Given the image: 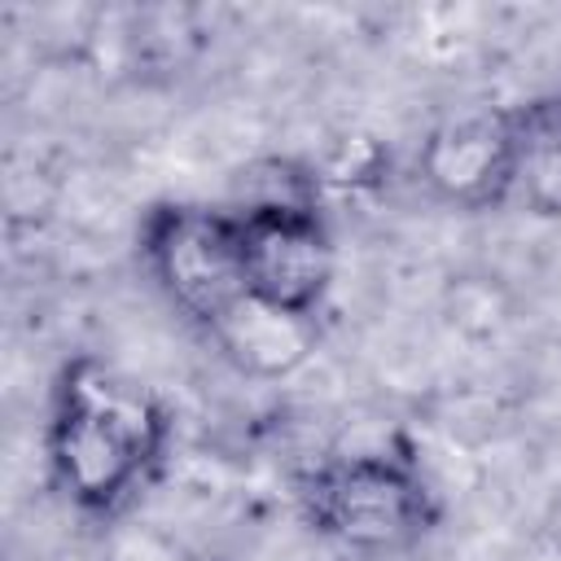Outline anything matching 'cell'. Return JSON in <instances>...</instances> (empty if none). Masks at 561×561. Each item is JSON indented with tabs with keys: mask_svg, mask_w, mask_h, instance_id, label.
<instances>
[{
	"mask_svg": "<svg viewBox=\"0 0 561 561\" xmlns=\"http://www.w3.org/2000/svg\"><path fill=\"white\" fill-rule=\"evenodd\" d=\"M535 123L539 110H473L447 118L421 140L416 175L456 210H491L513 193L530 158Z\"/></svg>",
	"mask_w": 561,
	"mask_h": 561,
	"instance_id": "obj_4",
	"label": "cell"
},
{
	"mask_svg": "<svg viewBox=\"0 0 561 561\" xmlns=\"http://www.w3.org/2000/svg\"><path fill=\"white\" fill-rule=\"evenodd\" d=\"M307 526L351 552L394 557L438 526V500L412 456L355 451L329 456L294 491Z\"/></svg>",
	"mask_w": 561,
	"mask_h": 561,
	"instance_id": "obj_2",
	"label": "cell"
},
{
	"mask_svg": "<svg viewBox=\"0 0 561 561\" xmlns=\"http://www.w3.org/2000/svg\"><path fill=\"white\" fill-rule=\"evenodd\" d=\"M92 561H193V552L175 530L123 513V517L105 522V535H101Z\"/></svg>",
	"mask_w": 561,
	"mask_h": 561,
	"instance_id": "obj_7",
	"label": "cell"
},
{
	"mask_svg": "<svg viewBox=\"0 0 561 561\" xmlns=\"http://www.w3.org/2000/svg\"><path fill=\"white\" fill-rule=\"evenodd\" d=\"M548 114H552V123H557V131H561V92H557V101L548 105Z\"/></svg>",
	"mask_w": 561,
	"mask_h": 561,
	"instance_id": "obj_8",
	"label": "cell"
},
{
	"mask_svg": "<svg viewBox=\"0 0 561 561\" xmlns=\"http://www.w3.org/2000/svg\"><path fill=\"white\" fill-rule=\"evenodd\" d=\"M232 215L250 298L289 316H320L337 267L320 206H232Z\"/></svg>",
	"mask_w": 561,
	"mask_h": 561,
	"instance_id": "obj_5",
	"label": "cell"
},
{
	"mask_svg": "<svg viewBox=\"0 0 561 561\" xmlns=\"http://www.w3.org/2000/svg\"><path fill=\"white\" fill-rule=\"evenodd\" d=\"M140 259L162 298L202 333H210L250 294L232 210L197 202L153 206L140 224Z\"/></svg>",
	"mask_w": 561,
	"mask_h": 561,
	"instance_id": "obj_3",
	"label": "cell"
},
{
	"mask_svg": "<svg viewBox=\"0 0 561 561\" xmlns=\"http://www.w3.org/2000/svg\"><path fill=\"white\" fill-rule=\"evenodd\" d=\"M206 337L237 373L272 381V377H289L311 359L320 342V324L316 316H289L245 294Z\"/></svg>",
	"mask_w": 561,
	"mask_h": 561,
	"instance_id": "obj_6",
	"label": "cell"
},
{
	"mask_svg": "<svg viewBox=\"0 0 561 561\" xmlns=\"http://www.w3.org/2000/svg\"><path fill=\"white\" fill-rule=\"evenodd\" d=\"M171 443L167 403L96 355L70 359L48 399L44 456L57 491L88 517L114 522Z\"/></svg>",
	"mask_w": 561,
	"mask_h": 561,
	"instance_id": "obj_1",
	"label": "cell"
}]
</instances>
